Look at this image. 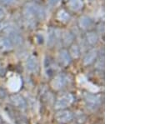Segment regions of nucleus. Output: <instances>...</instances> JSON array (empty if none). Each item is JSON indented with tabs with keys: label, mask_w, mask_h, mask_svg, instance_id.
I'll use <instances>...</instances> for the list:
<instances>
[{
	"label": "nucleus",
	"mask_w": 150,
	"mask_h": 124,
	"mask_svg": "<svg viewBox=\"0 0 150 124\" xmlns=\"http://www.w3.org/2000/svg\"><path fill=\"white\" fill-rule=\"evenodd\" d=\"M68 83H69V78H68V76L60 73V74H58L57 76H55L54 80L51 82V85L53 87V88L55 89V90H61L64 87H65V86Z\"/></svg>",
	"instance_id": "5"
},
{
	"label": "nucleus",
	"mask_w": 150,
	"mask_h": 124,
	"mask_svg": "<svg viewBox=\"0 0 150 124\" xmlns=\"http://www.w3.org/2000/svg\"><path fill=\"white\" fill-rule=\"evenodd\" d=\"M74 37L73 33L69 31H65L62 33L61 41L63 42L65 46H70L74 42Z\"/></svg>",
	"instance_id": "15"
},
{
	"label": "nucleus",
	"mask_w": 150,
	"mask_h": 124,
	"mask_svg": "<svg viewBox=\"0 0 150 124\" xmlns=\"http://www.w3.org/2000/svg\"><path fill=\"white\" fill-rule=\"evenodd\" d=\"M13 48V45L8 37L0 35V52H3V53L8 52V51H11Z\"/></svg>",
	"instance_id": "9"
},
{
	"label": "nucleus",
	"mask_w": 150,
	"mask_h": 124,
	"mask_svg": "<svg viewBox=\"0 0 150 124\" xmlns=\"http://www.w3.org/2000/svg\"><path fill=\"white\" fill-rule=\"evenodd\" d=\"M62 32L59 29H49L48 32V45L53 46L61 40Z\"/></svg>",
	"instance_id": "8"
},
{
	"label": "nucleus",
	"mask_w": 150,
	"mask_h": 124,
	"mask_svg": "<svg viewBox=\"0 0 150 124\" xmlns=\"http://www.w3.org/2000/svg\"><path fill=\"white\" fill-rule=\"evenodd\" d=\"M2 123V118H1V117H0V124Z\"/></svg>",
	"instance_id": "25"
},
{
	"label": "nucleus",
	"mask_w": 150,
	"mask_h": 124,
	"mask_svg": "<svg viewBox=\"0 0 150 124\" xmlns=\"http://www.w3.org/2000/svg\"><path fill=\"white\" fill-rule=\"evenodd\" d=\"M74 117H75L77 123H79L80 124L84 123L86 122V118H87V117L84 115V113H83V112H79V113H77L75 114V116L74 115Z\"/></svg>",
	"instance_id": "19"
},
{
	"label": "nucleus",
	"mask_w": 150,
	"mask_h": 124,
	"mask_svg": "<svg viewBox=\"0 0 150 124\" xmlns=\"http://www.w3.org/2000/svg\"><path fill=\"white\" fill-rule=\"evenodd\" d=\"M93 25V20L91 18L88 16H82L80 17L79 20V26L82 29H88L89 27H92Z\"/></svg>",
	"instance_id": "13"
},
{
	"label": "nucleus",
	"mask_w": 150,
	"mask_h": 124,
	"mask_svg": "<svg viewBox=\"0 0 150 124\" xmlns=\"http://www.w3.org/2000/svg\"><path fill=\"white\" fill-rule=\"evenodd\" d=\"M16 0H0V3L4 6H11L15 3Z\"/></svg>",
	"instance_id": "20"
},
{
	"label": "nucleus",
	"mask_w": 150,
	"mask_h": 124,
	"mask_svg": "<svg viewBox=\"0 0 150 124\" xmlns=\"http://www.w3.org/2000/svg\"><path fill=\"white\" fill-rule=\"evenodd\" d=\"M103 67H104V60H103V58L99 59L96 63V68L98 69L102 70V69H103Z\"/></svg>",
	"instance_id": "21"
},
{
	"label": "nucleus",
	"mask_w": 150,
	"mask_h": 124,
	"mask_svg": "<svg viewBox=\"0 0 150 124\" xmlns=\"http://www.w3.org/2000/svg\"><path fill=\"white\" fill-rule=\"evenodd\" d=\"M8 114L15 124H29V121L27 117L21 113L17 112L14 109H9Z\"/></svg>",
	"instance_id": "6"
},
{
	"label": "nucleus",
	"mask_w": 150,
	"mask_h": 124,
	"mask_svg": "<svg viewBox=\"0 0 150 124\" xmlns=\"http://www.w3.org/2000/svg\"><path fill=\"white\" fill-rule=\"evenodd\" d=\"M74 102V97L70 92H64L56 98L54 102V108L56 110L66 109Z\"/></svg>",
	"instance_id": "1"
},
{
	"label": "nucleus",
	"mask_w": 150,
	"mask_h": 124,
	"mask_svg": "<svg viewBox=\"0 0 150 124\" xmlns=\"http://www.w3.org/2000/svg\"><path fill=\"white\" fill-rule=\"evenodd\" d=\"M6 16V13H5V11L4 9L0 6V22L2 21V20H4V18H5Z\"/></svg>",
	"instance_id": "24"
},
{
	"label": "nucleus",
	"mask_w": 150,
	"mask_h": 124,
	"mask_svg": "<svg viewBox=\"0 0 150 124\" xmlns=\"http://www.w3.org/2000/svg\"><path fill=\"white\" fill-rule=\"evenodd\" d=\"M58 58H59L60 64L64 66V67L69 66L72 62V58L70 56L69 51L66 50V49H62V50L59 51Z\"/></svg>",
	"instance_id": "11"
},
{
	"label": "nucleus",
	"mask_w": 150,
	"mask_h": 124,
	"mask_svg": "<svg viewBox=\"0 0 150 124\" xmlns=\"http://www.w3.org/2000/svg\"><path fill=\"white\" fill-rule=\"evenodd\" d=\"M26 68L30 73H37L39 68L37 58L34 56H30L26 61Z\"/></svg>",
	"instance_id": "12"
},
{
	"label": "nucleus",
	"mask_w": 150,
	"mask_h": 124,
	"mask_svg": "<svg viewBox=\"0 0 150 124\" xmlns=\"http://www.w3.org/2000/svg\"><path fill=\"white\" fill-rule=\"evenodd\" d=\"M69 54L71 56V58H79V56H80L81 51L80 48L78 46V45H72L71 48L69 49Z\"/></svg>",
	"instance_id": "18"
},
{
	"label": "nucleus",
	"mask_w": 150,
	"mask_h": 124,
	"mask_svg": "<svg viewBox=\"0 0 150 124\" xmlns=\"http://www.w3.org/2000/svg\"><path fill=\"white\" fill-rule=\"evenodd\" d=\"M54 117L58 123L65 124L69 123L74 119V113L68 108H66V109L58 110Z\"/></svg>",
	"instance_id": "3"
},
{
	"label": "nucleus",
	"mask_w": 150,
	"mask_h": 124,
	"mask_svg": "<svg viewBox=\"0 0 150 124\" xmlns=\"http://www.w3.org/2000/svg\"><path fill=\"white\" fill-rule=\"evenodd\" d=\"M9 101L15 109L20 111H25L27 109V102L20 94H12L9 97Z\"/></svg>",
	"instance_id": "4"
},
{
	"label": "nucleus",
	"mask_w": 150,
	"mask_h": 124,
	"mask_svg": "<svg viewBox=\"0 0 150 124\" xmlns=\"http://www.w3.org/2000/svg\"><path fill=\"white\" fill-rule=\"evenodd\" d=\"M68 6L73 11H79L83 7V0H69Z\"/></svg>",
	"instance_id": "16"
},
{
	"label": "nucleus",
	"mask_w": 150,
	"mask_h": 124,
	"mask_svg": "<svg viewBox=\"0 0 150 124\" xmlns=\"http://www.w3.org/2000/svg\"><path fill=\"white\" fill-rule=\"evenodd\" d=\"M48 3L51 7H57L61 3V0H48Z\"/></svg>",
	"instance_id": "22"
},
{
	"label": "nucleus",
	"mask_w": 150,
	"mask_h": 124,
	"mask_svg": "<svg viewBox=\"0 0 150 124\" xmlns=\"http://www.w3.org/2000/svg\"><path fill=\"white\" fill-rule=\"evenodd\" d=\"M8 38L10 39V41L13 43V46H20L23 43V38L19 32H18L15 29L9 28V30L8 29Z\"/></svg>",
	"instance_id": "7"
},
{
	"label": "nucleus",
	"mask_w": 150,
	"mask_h": 124,
	"mask_svg": "<svg viewBox=\"0 0 150 124\" xmlns=\"http://www.w3.org/2000/svg\"><path fill=\"white\" fill-rule=\"evenodd\" d=\"M0 69H1V66H0Z\"/></svg>",
	"instance_id": "26"
},
{
	"label": "nucleus",
	"mask_w": 150,
	"mask_h": 124,
	"mask_svg": "<svg viewBox=\"0 0 150 124\" xmlns=\"http://www.w3.org/2000/svg\"><path fill=\"white\" fill-rule=\"evenodd\" d=\"M7 97V92L4 88L0 87V99H4Z\"/></svg>",
	"instance_id": "23"
},
{
	"label": "nucleus",
	"mask_w": 150,
	"mask_h": 124,
	"mask_svg": "<svg viewBox=\"0 0 150 124\" xmlns=\"http://www.w3.org/2000/svg\"><path fill=\"white\" fill-rule=\"evenodd\" d=\"M85 40L88 44L93 46L98 43V36L96 32H93V31H90V32H88L85 34Z\"/></svg>",
	"instance_id": "14"
},
{
	"label": "nucleus",
	"mask_w": 150,
	"mask_h": 124,
	"mask_svg": "<svg viewBox=\"0 0 150 124\" xmlns=\"http://www.w3.org/2000/svg\"><path fill=\"white\" fill-rule=\"evenodd\" d=\"M86 106L91 111H96L100 108L102 104V96L99 94H92L87 93L84 96Z\"/></svg>",
	"instance_id": "2"
},
{
	"label": "nucleus",
	"mask_w": 150,
	"mask_h": 124,
	"mask_svg": "<svg viewBox=\"0 0 150 124\" xmlns=\"http://www.w3.org/2000/svg\"><path fill=\"white\" fill-rule=\"evenodd\" d=\"M70 15L69 13L64 9H61L58 12V14H57V18L58 20H59L62 23H67L70 20Z\"/></svg>",
	"instance_id": "17"
},
{
	"label": "nucleus",
	"mask_w": 150,
	"mask_h": 124,
	"mask_svg": "<svg viewBox=\"0 0 150 124\" xmlns=\"http://www.w3.org/2000/svg\"><path fill=\"white\" fill-rule=\"evenodd\" d=\"M97 58H98V51H97V49H92L83 57V64L85 65V66L91 65L92 63H93L96 61Z\"/></svg>",
	"instance_id": "10"
}]
</instances>
